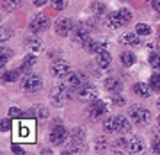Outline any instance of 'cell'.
I'll return each instance as SVG.
<instances>
[{
	"label": "cell",
	"mask_w": 160,
	"mask_h": 155,
	"mask_svg": "<svg viewBox=\"0 0 160 155\" xmlns=\"http://www.w3.org/2000/svg\"><path fill=\"white\" fill-rule=\"evenodd\" d=\"M16 139L25 141V143H34L36 141V130H34V121H22L18 125Z\"/></svg>",
	"instance_id": "cell-1"
},
{
	"label": "cell",
	"mask_w": 160,
	"mask_h": 155,
	"mask_svg": "<svg viewBox=\"0 0 160 155\" xmlns=\"http://www.w3.org/2000/svg\"><path fill=\"white\" fill-rule=\"evenodd\" d=\"M52 102L55 103L57 107H62L66 103L69 102V98H71V93H69V87L68 86H59V87H53L52 89Z\"/></svg>",
	"instance_id": "cell-2"
},
{
	"label": "cell",
	"mask_w": 160,
	"mask_h": 155,
	"mask_svg": "<svg viewBox=\"0 0 160 155\" xmlns=\"http://www.w3.org/2000/svg\"><path fill=\"white\" fill-rule=\"evenodd\" d=\"M128 116H130V120L135 121V123H148V121L151 120L149 111L141 107V105H132L130 109H128Z\"/></svg>",
	"instance_id": "cell-3"
},
{
	"label": "cell",
	"mask_w": 160,
	"mask_h": 155,
	"mask_svg": "<svg viewBox=\"0 0 160 155\" xmlns=\"http://www.w3.org/2000/svg\"><path fill=\"white\" fill-rule=\"evenodd\" d=\"M50 27V18L46 14H38L34 16V20L30 22V32L32 34H41L43 30H46Z\"/></svg>",
	"instance_id": "cell-4"
},
{
	"label": "cell",
	"mask_w": 160,
	"mask_h": 155,
	"mask_svg": "<svg viewBox=\"0 0 160 155\" xmlns=\"http://www.w3.org/2000/svg\"><path fill=\"white\" fill-rule=\"evenodd\" d=\"M22 87L25 89V91H29V93H36V91H39L41 87H43V80H41L38 75H27V77L23 79V82H22Z\"/></svg>",
	"instance_id": "cell-5"
},
{
	"label": "cell",
	"mask_w": 160,
	"mask_h": 155,
	"mask_svg": "<svg viewBox=\"0 0 160 155\" xmlns=\"http://www.w3.org/2000/svg\"><path fill=\"white\" fill-rule=\"evenodd\" d=\"M68 139V130L64 128L62 125H55L53 127V130L50 134V141L53 144H62L64 141Z\"/></svg>",
	"instance_id": "cell-6"
},
{
	"label": "cell",
	"mask_w": 160,
	"mask_h": 155,
	"mask_svg": "<svg viewBox=\"0 0 160 155\" xmlns=\"http://www.w3.org/2000/svg\"><path fill=\"white\" fill-rule=\"evenodd\" d=\"M75 29V23L73 20H69V18H62V20H59L55 23V32L59 36H68L71 34V30Z\"/></svg>",
	"instance_id": "cell-7"
},
{
	"label": "cell",
	"mask_w": 160,
	"mask_h": 155,
	"mask_svg": "<svg viewBox=\"0 0 160 155\" xmlns=\"http://www.w3.org/2000/svg\"><path fill=\"white\" fill-rule=\"evenodd\" d=\"M52 73L59 77V79H62V77H68L71 73V68H69V64L66 61H55L52 64Z\"/></svg>",
	"instance_id": "cell-8"
},
{
	"label": "cell",
	"mask_w": 160,
	"mask_h": 155,
	"mask_svg": "<svg viewBox=\"0 0 160 155\" xmlns=\"http://www.w3.org/2000/svg\"><path fill=\"white\" fill-rule=\"evenodd\" d=\"M107 112V105H105V102H102V100H92L91 107H89V116H91L92 120H98L100 116H103Z\"/></svg>",
	"instance_id": "cell-9"
},
{
	"label": "cell",
	"mask_w": 160,
	"mask_h": 155,
	"mask_svg": "<svg viewBox=\"0 0 160 155\" xmlns=\"http://www.w3.org/2000/svg\"><path fill=\"white\" fill-rule=\"evenodd\" d=\"M86 84H87L86 77L80 75V73H69L68 77H66V86H68L69 89H73V87H82V86H86Z\"/></svg>",
	"instance_id": "cell-10"
},
{
	"label": "cell",
	"mask_w": 160,
	"mask_h": 155,
	"mask_svg": "<svg viewBox=\"0 0 160 155\" xmlns=\"http://www.w3.org/2000/svg\"><path fill=\"white\" fill-rule=\"evenodd\" d=\"M114 128H116V132L128 134L132 130V125L125 116H114Z\"/></svg>",
	"instance_id": "cell-11"
},
{
	"label": "cell",
	"mask_w": 160,
	"mask_h": 155,
	"mask_svg": "<svg viewBox=\"0 0 160 155\" xmlns=\"http://www.w3.org/2000/svg\"><path fill=\"white\" fill-rule=\"evenodd\" d=\"M27 118H36V120L43 121V120L48 118V109L43 107V105H34V107L27 112Z\"/></svg>",
	"instance_id": "cell-12"
},
{
	"label": "cell",
	"mask_w": 160,
	"mask_h": 155,
	"mask_svg": "<svg viewBox=\"0 0 160 155\" xmlns=\"http://www.w3.org/2000/svg\"><path fill=\"white\" fill-rule=\"evenodd\" d=\"M80 98H82V100H96L98 98V89L94 86H82L80 87Z\"/></svg>",
	"instance_id": "cell-13"
},
{
	"label": "cell",
	"mask_w": 160,
	"mask_h": 155,
	"mask_svg": "<svg viewBox=\"0 0 160 155\" xmlns=\"http://www.w3.org/2000/svg\"><path fill=\"white\" fill-rule=\"evenodd\" d=\"M110 63H112V55H110V52L107 50H102V52H98L96 54V64L100 66V68H109Z\"/></svg>",
	"instance_id": "cell-14"
},
{
	"label": "cell",
	"mask_w": 160,
	"mask_h": 155,
	"mask_svg": "<svg viewBox=\"0 0 160 155\" xmlns=\"http://www.w3.org/2000/svg\"><path fill=\"white\" fill-rule=\"evenodd\" d=\"M128 150H130L132 153H141L144 150V141L141 137H137V136H132L128 139Z\"/></svg>",
	"instance_id": "cell-15"
},
{
	"label": "cell",
	"mask_w": 160,
	"mask_h": 155,
	"mask_svg": "<svg viewBox=\"0 0 160 155\" xmlns=\"http://www.w3.org/2000/svg\"><path fill=\"white\" fill-rule=\"evenodd\" d=\"M107 22H109V27L110 29H119V27H123L125 25V20L121 18V14L118 11L116 13H110L109 18H107Z\"/></svg>",
	"instance_id": "cell-16"
},
{
	"label": "cell",
	"mask_w": 160,
	"mask_h": 155,
	"mask_svg": "<svg viewBox=\"0 0 160 155\" xmlns=\"http://www.w3.org/2000/svg\"><path fill=\"white\" fill-rule=\"evenodd\" d=\"M133 93H135L137 96L148 98L149 95H151V86H148V84H142V82H137V84L133 86Z\"/></svg>",
	"instance_id": "cell-17"
},
{
	"label": "cell",
	"mask_w": 160,
	"mask_h": 155,
	"mask_svg": "<svg viewBox=\"0 0 160 155\" xmlns=\"http://www.w3.org/2000/svg\"><path fill=\"white\" fill-rule=\"evenodd\" d=\"M121 41L125 43V45H130V46H139L141 45V36L135 32V34H132V32H128V34H123L121 36Z\"/></svg>",
	"instance_id": "cell-18"
},
{
	"label": "cell",
	"mask_w": 160,
	"mask_h": 155,
	"mask_svg": "<svg viewBox=\"0 0 160 155\" xmlns=\"http://www.w3.org/2000/svg\"><path fill=\"white\" fill-rule=\"evenodd\" d=\"M86 152V146H84V143L80 141V139H73L71 141V144H69V148L64 152V153H84Z\"/></svg>",
	"instance_id": "cell-19"
},
{
	"label": "cell",
	"mask_w": 160,
	"mask_h": 155,
	"mask_svg": "<svg viewBox=\"0 0 160 155\" xmlns=\"http://www.w3.org/2000/svg\"><path fill=\"white\" fill-rule=\"evenodd\" d=\"M105 87L110 93H118L121 91V80L118 77H109V79H105Z\"/></svg>",
	"instance_id": "cell-20"
},
{
	"label": "cell",
	"mask_w": 160,
	"mask_h": 155,
	"mask_svg": "<svg viewBox=\"0 0 160 155\" xmlns=\"http://www.w3.org/2000/svg\"><path fill=\"white\" fill-rule=\"evenodd\" d=\"M25 45L29 46L30 50H34V52H39L41 48H43V43H41V39L38 38V36H30L29 39L25 41Z\"/></svg>",
	"instance_id": "cell-21"
},
{
	"label": "cell",
	"mask_w": 160,
	"mask_h": 155,
	"mask_svg": "<svg viewBox=\"0 0 160 155\" xmlns=\"http://www.w3.org/2000/svg\"><path fill=\"white\" fill-rule=\"evenodd\" d=\"M121 63L125 64V66H132V64L135 63V55L132 52H123L121 54Z\"/></svg>",
	"instance_id": "cell-22"
},
{
	"label": "cell",
	"mask_w": 160,
	"mask_h": 155,
	"mask_svg": "<svg viewBox=\"0 0 160 155\" xmlns=\"http://www.w3.org/2000/svg\"><path fill=\"white\" fill-rule=\"evenodd\" d=\"M34 63H36V57L34 55H27V57L23 59V64H22V71H27V70H30L32 66H34Z\"/></svg>",
	"instance_id": "cell-23"
},
{
	"label": "cell",
	"mask_w": 160,
	"mask_h": 155,
	"mask_svg": "<svg viewBox=\"0 0 160 155\" xmlns=\"http://www.w3.org/2000/svg\"><path fill=\"white\" fill-rule=\"evenodd\" d=\"M149 86L155 91H160V73H153L149 77Z\"/></svg>",
	"instance_id": "cell-24"
},
{
	"label": "cell",
	"mask_w": 160,
	"mask_h": 155,
	"mask_svg": "<svg viewBox=\"0 0 160 155\" xmlns=\"http://www.w3.org/2000/svg\"><path fill=\"white\" fill-rule=\"evenodd\" d=\"M22 4V0H4V7L6 11H12V9H18Z\"/></svg>",
	"instance_id": "cell-25"
},
{
	"label": "cell",
	"mask_w": 160,
	"mask_h": 155,
	"mask_svg": "<svg viewBox=\"0 0 160 155\" xmlns=\"http://www.w3.org/2000/svg\"><path fill=\"white\" fill-rule=\"evenodd\" d=\"M135 32H137L139 36H149V32H151V29H149L146 23H139L137 27H135Z\"/></svg>",
	"instance_id": "cell-26"
},
{
	"label": "cell",
	"mask_w": 160,
	"mask_h": 155,
	"mask_svg": "<svg viewBox=\"0 0 160 155\" xmlns=\"http://www.w3.org/2000/svg\"><path fill=\"white\" fill-rule=\"evenodd\" d=\"M103 128H105V132L114 134L116 132V128H114V118H109V120L103 121Z\"/></svg>",
	"instance_id": "cell-27"
},
{
	"label": "cell",
	"mask_w": 160,
	"mask_h": 155,
	"mask_svg": "<svg viewBox=\"0 0 160 155\" xmlns=\"http://www.w3.org/2000/svg\"><path fill=\"white\" fill-rule=\"evenodd\" d=\"M91 11L94 13V14H103V13H105V6L100 4V2H92L91 4Z\"/></svg>",
	"instance_id": "cell-28"
},
{
	"label": "cell",
	"mask_w": 160,
	"mask_h": 155,
	"mask_svg": "<svg viewBox=\"0 0 160 155\" xmlns=\"http://www.w3.org/2000/svg\"><path fill=\"white\" fill-rule=\"evenodd\" d=\"M121 14V18H123V20H125V23H128L132 20V11L130 9H126V7H121L119 11H118Z\"/></svg>",
	"instance_id": "cell-29"
},
{
	"label": "cell",
	"mask_w": 160,
	"mask_h": 155,
	"mask_svg": "<svg viewBox=\"0 0 160 155\" xmlns=\"http://www.w3.org/2000/svg\"><path fill=\"white\" fill-rule=\"evenodd\" d=\"M50 2L55 11H62L64 7H66V0H50Z\"/></svg>",
	"instance_id": "cell-30"
},
{
	"label": "cell",
	"mask_w": 160,
	"mask_h": 155,
	"mask_svg": "<svg viewBox=\"0 0 160 155\" xmlns=\"http://www.w3.org/2000/svg\"><path fill=\"white\" fill-rule=\"evenodd\" d=\"M110 100L116 103V105H125V98L119 95V91L118 93H112V96H110Z\"/></svg>",
	"instance_id": "cell-31"
},
{
	"label": "cell",
	"mask_w": 160,
	"mask_h": 155,
	"mask_svg": "<svg viewBox=\"0 0 160 155\" xmlns=\"http://www.w3.org/2000/svg\"><path fill=\"white\" fill-rule=\"evenodd\" d=\"M149 64H151L153 68H160V55L151 54V55H149Z\"/></svg>",
	"instance_id": "cell-32"
},
{
	"label": "cell",
	"mask_w": 160,
	"mask_h": 155,
	"mask_svg": "<svg viewBox=\"0 0 160 155\" xmlns=\"http://www.w3.org/2000/svg\"><path fill=\"white\" fill-rule=\"evenodd\" d=\"M16 77H18V71H6L4 73V80L12 82V80H16Z\"/></svg>",
	"instance_id": "cell-33"
},
{
	"label": "cell",
	"mask_w": 160,
	"mask_h": 155,
	"mask_svg": "<svg viewBox=\"0 0 160 155\" xmlns=\"http://www.w3.org/2000/svg\"><path fill=\"white\" fill-rule=\"evenodd\" d=\"M9 116H11V118H22L23 112L18 109V107H11V109H9Z\"/></svg>",
	"instance_id": "cell-34"
},
{
	"label": "cell",
	"mask_w": 160,
	"mask_h": 155,
	"mask_svg": "<svg viewBox=\"0 0 160 155\" xmlns=\"http://www.w3.org/2000/svg\"><path fill=\"white\" fill-rule=\"evenodd\" d=\"M84 136H86V132H84L82 128H75V130H73V139H80V141H84Z\"/></svg>",
	"instance_id": "cell-35"
},
{
	"label": "cell",
	"mask_w": 160,
	"mask_h": 155,
	"mask_svg": "<svg viewBox=\"0 0 160 155\" xmlns=\"http://www.w3.org/2000/svg\"><path fill=\"white\" fill-rule=\"evenodd\" d=\"M0 130H2V132L11 130V121L9 120H2V123H0Z\"/></svg>",
	"instance_id": "cell-36"
},
{
	"label": "cell",
	"mask_w": 160,
	"mask_h": 155,
	"mask_svg": "<svg viewBox=\"0 0 160 155\" xmlns=\"http://www.w3.org/2000/svg\"><path fill=\"white\" fill-rule=\"evenodd\" d=\"M9 36H11V30H9V29H2V30H0V39H2V41L9 39Z\"/></svg>",
	"instance_id": "cell-37"
},
{
	"label": "cell",
	"mask_w": 160,
	"mask_h": 155,
	"mask_svg": "<svg viewBox=\"0 0 160 155\" xmlns=\"http://www.w3.org/2000/svg\"><path fill=\"white\" fill-rule=\"evenodd\" d=\"M11 150H12V153H20V155H23V153H25V150H23L22 146H18V144H14V143H12Z\"/></svg>",
	"instance_id": "cell-38"
},
{
	"label": "cell",
	"mask_w": 160,
	"mask_h": 155,
	"mask_svg": "<svg viewBox=\"0 0 160 155\" xmlns=\"http://www.w3.org/2000/svg\"><path fill=\"white\" fill-rule=\"evenodd\" d=\"M151 4H153V9L157 13H160V0H151Z\"/></svg>",
	"instance_id": "cell-39"
},
{
	"label": "cell",
	"mask_w": 160,
	"mask_h": 155,
	"mask_svg": "<svg viewBox=\"0 0 160 155\" xmlns=\"http://www.w3.org/2000/svg\"><path fill=\"white\" fill-rule=\"evenodd\" d=\"M153 152H155V153H160V139L153 143Z\"/></svg>",
	"instance_id": "cell-40"
},
{
	"label": "cell",
	"mask_w": 160,
	"mask_h": 155,
	"mask_svg": "<svg viewBox=\"0 0 160 155\" xmlns=\"http://www.w3.org/2000/svg\"><path fill=\"white\" fill-rule=\"evenodd\" d=\"M34 2V6H38V7H43L46 4V0H32Z\"/></svg>",
	"instance_id": "cell-41"
},
{
	"label": "cell",
	"mask_w": 160,
	"mask_h": 155,
	"mask_svg": "<svg viewBox=\"0 0 160 155\" xmlns=\"http://www.w3.org/2000/svg\"><path fill=\"white\" fill-rule=\"evenodd\" d=\"M157 105H158V109H160V98H158V100H157Z\"/></svg>",
	"instance_id": "cell-42"
},
{
	"label": "cell",
	"mask_w": 160,
	"mask_h": 155,
	"mask_svg": "<svg viewBox=\"0 0 160 155\" xmlns=\"http://www.w3.org/2000/svg\"><path fill=\"white\" fill-rule=\"evenodd\" d=\"M157 123H158V125H160V116H158V120H157Z\"/></svg>",
	"instance_id": "cell-43"
},
{
	"label": "cell",
	"mask_w": 160,
	"mask_h": 155,
	"mask_svg": "<svg viewBox=\"0 0 160 155\" xmlns=\"http://www.w3.org/2000/svg\"><path fill=\"white\" fill-rule=\"evenodd\" d=\"M158 34H160V29H158Z\"/></svg>",
	"instance_id": "cell-44"
}]
</instances>
